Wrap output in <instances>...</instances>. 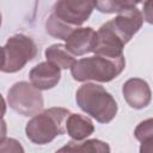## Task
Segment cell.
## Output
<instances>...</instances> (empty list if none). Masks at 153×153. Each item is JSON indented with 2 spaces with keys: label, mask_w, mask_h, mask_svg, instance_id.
<instances>
[{
  "label": "cell",
  "mask_w": 153,
  "mask_h": 153,
  "mask_svg": "<svg viewBox=\"0 0 153 153\" xmlns=\"http://www.w3.org/2000/svg\"><path fill=\"white\" fill-rule=\"evenodd\" d=\"M78 106L99 123L111 122L118 110L115 98L100 85L86 82L81 85L76 93Z\"/></svg>",
  "instance_id": "cell-1"
},
{
  "label": "cell",
  "mask_w": 153,
  "mask_h": 153,
  "mask_svg": "<svg viewBox=\"0 0 153 153\" xmlns=\"http://www.w3.org/2000/svg\"><path fill=\"white\" fill-rule=\"evenodd\" d=\"M71 115L65 108H49L35 115L25 127L26 137L35 145H47L66 131V121Z\"/></svg>",
  "instance_id": "cell-2"
},
{
  "label": "cell",
  "mask_w": 153,
  "mask_h": 153,
  "mask_svg": "<svg viewBox=\"0 0 153 153\" xmlns=\"http://www.w3.org/2000/svg\"><path fill=\"white\" fill-rule=\"evenodd\" d=\"M126 68V59H109L100 55L78 60L71 68V74L76 81H99L109 82L117 78Z\"/></svg>",
  "instance_id": "cell-3"
},
{
  "label": "cell",
  "mask_w": 153,
  "mask_h": 153,
  "mask_svg": "<svg viewBox=\"0 0 153 153\" xmlns=\"http://www.w3.org/2000/svg\"><path fill=\"white\" fill-rule=\"evenodd\" d=\"M37 45L31 37L17 33L11 36L2 47L1 72L16 73L33 60L37 55Z\"/></svg>",
  "instance_id": "cell-4"
},
{
  "label": "cell",
  "mask_w": 153,
  "mask_h": 153,
  "mask_svg": "<svg viewBox=\"0 0 153 153\" xmlns=\"http://www.w3.org/2000/svg\"><path fill=\"white\" fill-rule=\"evenodd\" d=\"M11 109L23 116H35L43 108V96L38 88L26 81H19L11 86L7 94Z\"/></svg>",
  "instance_id": "cell-5"
},
{
  "label": "cell",
  "mask_w": 153,
  "mask_h": 153,
  "mask_svg": "<svg viewBox=\"0 0 153 153\" xmlns=\"http://www.w3.org/2000/svg\"><path fill=\"white\" fill-rule=\"evenodd\" d=\"M96 1L60 0L53 6V14L71 27H80L91 16Z\"/></svg>",
  "instance_id": "cell-6"
},
{
  "label": "cell",
  "mask_w": 153,
  "mask_h": 153,
  "mask_svg": "<svg viewBox=\"0 0 153 153\" xmlns=\"http://www.w3.org/2000/svg\"><path fill=\"white\" fill-rule=\"evenodd\" d=\"M106 23L110 29L116 33V36L124 44H127L131 39V37L141 29L143 17L141 11L136 6H134L118 13L114 19Z\"/></svg>",
  "instance_id": "cell-7"
},
{
  "label": "cell",
  "mask_w": 153,
  "mask_h": 153,
  "mask_svg": "<svg viewBox=\"0 0 153 153\" xmlns=\"http://www.w3.org/2000/svg\"><path fill=\"white\" fill-rule=\"evenodd\" d=\"M122 93L127 104L136 110L146 108L152 99V91L147 81L140 78L128 79L122 86Z\"/></svg>",
  "instance_id": "cell-8"
},
{
  "label": "cell",
  "mask_w": 153,
  "mask_h": 153,
  "mask_svg": "<svg viewBox=\"0 0 153 153\" xmlns=\"http://www.w3.org/2000/svg\"><path fill=\"white\" fill-rule=\"evenodd\" d=\"M98 43V33L91 26L76 27L66 39V48L72 55L81 56L94 51Z\"/></svg>",
  "instance_id": "cell-9"
},
{
  "label": "cell",
  "mask_w": 153,
  "mask_h": 153,
  "mask_svg": "<svg viewBox=\"0 0 153 153\" xmlns=\"http://www.w3.org/2000/svg\"><path fill=\"white\" fill-rule=\"evenodd\" d=\"M97 33L98 43L94 49L96 55L105 56L109 59H118L123 56V48L126 44L116 36V33L110 29L108 23L103 24Z\"/></svg>",
  "instance_id": "cell-10"
},
{
  "label": "cell",
  "mask_w": 153,
  "mask_h": 153,
  "mask_svg": "<svg viewBox=\"0 0 153 153\" xmlns=\"http://www.w3.org/2000/svg\"><path fill=\"white\" fill-rule=\"evenodd\" d=\"M31 84L39 91L55 87L61 79V69L51 62H41L29 73Z\"/></svg>",
  "instance_id": "cell-11"
},
{
  "label": "cell",
  "mask_w": 153,
  "mask_h": 153,
  "mask_svg": "<svg viewBox=\"0 0 153 153\" xmlns=\"http://www.w3.org/2000/svg\"><path fill=\"white\" fill-rule=\"evenodd\" d=\"M66 131L74 141H82L94 131L93 122L79 114H71L66 121Z\"/></svg>",
  "instance_id": "cell-12"
},
{
  "label": "cell",
  "mask_w": 153,
  "mask_h": 153,
  "mask_svg": "<svg viewBox=\"0 0 153 153\" xmlns=\"http://www.w3.org/2000/svg\"><path fill=\"white\" fill-rule=\"evenodd\" d=\"M55 153H110V146L106 142L97 139H91L82 142L69 141Z\"/></svg>",
  "instance_id": "cell-13"
},
{
  "label": "cell",
  "mask_w": 153,
  "mask_h": 153,
  "mask_svg": "<svg viewBox=\"0 0 153 153\" xmlns=\"http://www.w3.org/2000/svg\"><path fill=\"white\" fill-rule=\"evenodd\" d=\"M45 59L48 62H51L53 65L57 66L60 69H67L72 68L73 65L76 62L74 59V55H72L66 45L63 44H51L49 45L44 51Z\"/></svg>",
  "instance_id": "cell-14"
},
{
  "label": "cell",
  "mask_w": 153,
  "mask_h": 153,
  "mask_svg": "<svg viewBox=\"0 0 153 153\" xmlns=\"http://www.w3.org/2000/svg\"><path fill=\"white\" fill-rule=\"evenodd\" d=\"M76 27H71L68 25H66L65 23H62L60 19H57L53 13H50V16L48 17L47 22H45V30L47 32L55 37V38H60L66 41L68 38V36L75 30Z\"/></svg>",
  "instance_id": "cell-15"
},
{
  "label": "cell",
  "mask_w": 153,
  "mask_h": 153,
  "mask_svg": "<svg viewBox=\"0 0 153 153\" xmlns=\"http://www.w3.org/2000/svg\"><path fill=\"white\" fill-rule=\"evenodd\" d=\"M137 1H120V0H105L96 1V8L102 13H121L129 7L137 6Z\"/></svg>",
  "instance_id": "cell-16"
},
{
  "label": "cell",
  "mask_w": 153,
  "mask_h": 153,
  "mask_svg": "<svg viewBox=\"0 0 153 153\" xmlns=\"http://www.w3.org/2000/svg\"><path fill=\"white\" fill-rule=\"evenodd\" d=\"M134 135L136 140H139L140 142L152 139L153 137V118H147L140 122L134 130Z\"/></svg>",
  "instance_id": "cell-17"
},
{
  "label": "cell",
  "mask_w": 153,
  "mask_h": 153,
  "mask_svg": "<svg viewBox=\"0 0 153 153\" xmlns=\"http://www.w3.org/2000/svg\"><path fill=\"white\" fill-rule=\"evenodd\" d=\"M0 153H25V151L18 140L2 137L0 142Z\"/></svg>",
  "instance_id": "cell-18"
},
{
  "label": "cell",
  "mask_w": 153,
  "mask_h": 153,
  "mask_svg": "<svg viewBox=\"0 0 153 153\" xmlns=\"http://www.w3.org/2000/svg\"><path fill=\"white\" fill-rule=\"evenodd\" d=\"M142 17H143V20L153 25V0H148L143 2Z\"/></svg>",
  "instance_id": "cell-19"
},
{
  "label": "cell",
  "mask_w": 153,
  "mask_h": 153,
  "mask_svg": "<svg viewBox=\"0 0 153 153\" xmlns=\"http://www.w3.org/2000/svg\"><path fill=\"white\" fill-rule=\"evenodd\" d=\"M140 153H153V137L141 142Z\"/></svg>",
  "instance_id": "cell-20"
}]
</instances>
